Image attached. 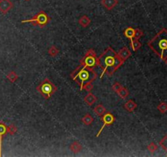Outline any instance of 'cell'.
Here are the masks:
<instances>
[{"label":"cell","mask_w":167,"mask_h":157,"mask_svg":"<svg viewBox=\"0 0 167 157\" xmlns=\"http://www.w3.org/2000/svg\"><path fill=\"white\" fill-rule=\"evenodd\" d=\"M123 61L118 57V53H116L112 47H108L105 52L97 58V65L102 69V73L100 78L105 73L108 75H112L115 71H117L121 65L123 64Z\"/></svg>","instance_id":"1"},{"label":"cell","mask_w":167,"mask_h":157,"mask_svg":"<svg viewBox=\"0 0 167 157\" xmlns=\"http://www.w3.org/2000/svg\"><path fill=\"white\" fill-rule=\"evenodd\" d=\"M156 54L165 61L167 58V30H162L148 44Z\"/></svg>","instance_id":"2"},{"label":"cell","mask_w":167,"mask_h":157,"mask_svg":"<svg viewBox=\"0 0 167 157\" xmlns=\"http://www.w3.org/2000/svg\"><path fill=\"white\" fill-rule=\"evenodd\" d=\"M97 75L92 67L80 65L71 74V78L80 85V89L82 90V87L85 84L92 83L96 78Z\"/></svg>","instance_id":"3"},{"label":"cell","mask_w":167,"mask_h":157,"mask_svg":"<svg viewBox=\"0 0 167 157\" xmlns=\"http://www.w3.org/2000/svg\"><path fill=\"white\" fill-rule=\"evenodd\" d=\"M37 90L39 92V93L44 97L45 99H48L55 93L57 88L55 84H52L48 78L43 79L38 86L37 87Z\"/></svg>","instance_id":"4"},{"label":"cell","mask_w":167,"mask_h":157,"mask_svg":"<svg viewBox=\"0 0 167 157\" xmlns=\"http://www.w3.org/2000/svg\"><path fill=\"white\" fill-rule=\"evenodd\" d=\"M50 21V17L47 15V13L41 11L37 15L29 20L21 21V23H31L33 26H38L40 27H44Z\"/></svg>","instance_id":"5"},{"label":"cell","mask_w":167,"mask_h":157,"mask_svg":"<svg viewBox=\"0 0 167 157\" xmlns=\"http://www.w3.org/2000/svg\"><path fill=\"white\" fill-rule=\"evenodd\" d=\"M81 65L87 67H93L97 65L96 54L93 49H90L87 51L86 55L81 60Z\"/></svg>","instance_id":"6"},{"label":"cell","mask_w":167,"mask_h":157,"mask_svg":"<svg viewBox=\"0 0 167 157\" xmlns=\"http://www.w3.org/2000/svg\"><path fill=\"white\" fill-rule=\"evenodd\" d=\"M114 116L111 114V113H105L104 115H102V119L101 120L104 122L103 124V125H102L101 128L99 129V131L98 132V134H96V137H99V134H101L103 129L108 125H110V124H112L113 122H114Z\"/></svg>","instance_id":"7"},{"label":"cell","mask_w":167,"mask_h":157,"mask_svg":"<svg viewBox=\"0 0 167 157\" xmlns=\"http://www.w3.org/2000/svg\"><path fill=\"white\" fill-rule=\"evenodd\" d=\"M13 8V4L10 0H0V12L5 15Z\"/></svg>","instance_id":"8"},{"label":"cell","mask_w":167,"mask_h":157,"mask_svg":"<svg viewBox=\"0 0 167 157\" xmlns=\"http://www.w3.org/2000/svg\"><path fill=\"white\" fill-rule=\"evenodd\" d=\"M118 57L120 58V59L123 61H125V60H127L128 58H130L131 55V51L129 50L127 47H123L122 49L118 52Z\"/></svg>","instance_id":"9"},{"label":"cell","mask_w":167,"mask_h":157,"mask_svg":"<svg viewBox=\"0 0 167 157\" xmlns=\"http://www.w3.org/2000/svg\"><path fill=\"white\" fill-rule=\"evenodd\" d=\"M8 134V126L3 122H0V156L2 155V143H3V137Z\"/></svg>","instance_id":"10"},{"label":"cell","mask_w":167,"mask_h":157,"mask_svg":"<svg viewBox=\"0 0 167 157\" xmlns=\"http://www.w3.org/2000/svg\"><path fill=\"white\" fill-rule=\"evenodd\" d=\"M118 3V0H101V4L107 10H112Z\"/></svg>","instance_id":"11"},{"label":"cell","mask_w":167,"mask_h":157,"mask_svg":"<svg viewBox=\"0 0 167 157\" xmlns=\"http://www.w3.org/2000/svg\"><path fill=\"white\" fill-rule=\"evenodd\" d=\"M96 97H95L94 94H92L91 92H89L86 97H84V101H85V102H86L87 105H89V106H92L95 102H96Z\"/></svg>","instance_id":"12"},{"label":"cell","mask_w":167,"mask_h":157,"mask_svg":"<svg viewBox=\"0 0 167 157\" xmlns=\"http://www.w3.org/2000/svg\"><path fill=\"white\" fill-rule=\"evenodd\" d=\"M124 107L127 111L129 112H132L135 110L136 107H137V104L135 102H134L133 100H129L127 102H125V105H124Z\"/></svg>","instance_id":"13"},{"label":"cell","mask_w":167,"mask_h":157,"mask_svg":"<svg viewBox=\"0 0 167 157\" xmlns=\"http://www.w3.org/2000/svg\"><path fill=\"white\" fill-rule=\"evenodd\" d=\"M70 149L72 150V152H74V153H77V152H79L82 149V146L81 144L79 143L78 141H73L72 142L70 145Z\"/></svg>","instance_id":"14"},{"label":"cell","mask_w":167,"mask_h":157,"mask_svg":"<svg viewBox=\"0 0 167 157\" xmlns=\"http://www.w3.org/2000/svg\"><path fill=\"white\" fill-rule=\"evenodd\" d=\"M134 34H135V29L131 27H128L124 30V35L128 39H130L131 41L134 39Z\"/></svg>","instance_id":"15"},{"label":"cell","mask_w":167,"mask_h":157,"mask_svg":"<svg viewBox=\"0 0 167 157\" xmlns=\"http://www.w3.org/2000/svg\"><path fill=\"white\" fill-rule=\"evenodd\" d=\"M78 23L80 24V26L82 27H87L91 23V20L88 18L86 16H82L81 18L78 20Z\"/></svg>","instance_id":"16"},{"label":"cell","mask_w":167,"mask_h":157,"mask_svg":"<svg viewBox=\"0 0 167 157\" xmlns=\"http://www.w3.org/2000/svg\"><path fill=\"white\" fill-rule=\"evenodd\" d=\"M94 112L97 115L102 116V115L106 112V110H105V106H103L102 105H98V106H96L94 108Z\"/></svg>","instance_id":"17"},{"label":"cell","mask_w":167,"mask_h":157,"mask_svg":"<svg viewBox=\"0 0 167 157\" xmlns=\"http://www.w3.org/2000/svg\"><path fill=\"white\" fill-rule=\"evenodd\" d=\"M93 120H94L93 117H92L91 115H89V114H86V115H84L83 117H82V123H83L84 124H86V125H90V124H92Z\"/></svg>","instance_id":"18"},{"label":"cell","mask_w":167,"mask_h":157,"mask_svg":"<svg viewBox=\"0 0 167 157\" xmlns=\"http://www.w3.org/2000/svg\"><path fill=\"white\" fill-rule=\"evenodd\" d=\"M7 78L11 82V83H15L18 78V75H16V72L14 71H11L7 75Z\"/></svg>","instance_id":"19"},{"label":"cell","mask_w":167,"mask_h":157,"mask_svg":"<svg viewBox=\"0 0 167 157\" xmlns=\"http://www.w3.org/2000/svg\"><path fill=\"white\" fill-rule=\"evenodd\" d=\"M118 95L120 96V97H122V99H125V98L129 96V91H128L125 88H123V87H122V88L118 90Z\"/></svg>","instance_id":"20"},{"label":"cell","mask_w":167,"mask_h":157,"mask_svg":"<svg viewBox=\"0 0 167 157\" xmlns=\"http://www.w3.org/2000/svg\"><path fill=\"white\" fill-rule=\"evenodd\" d=\"M131 47H132V50L135 52L141 47V44L139 42L138 39H132L131 41Z\"/></svg>","instance_id":"21"},{"label":"cell","mask_w":167,"mask_h":157,"mask_svg":"<svg viewBox=\"0 0 167 157\" xmlns=\"http://www.w3.org/2000/svg\"><path fill=\"white\" fill-rule=\"evenodd\" d=\"M58 52H59V51H58V49L55 46L51 47L49 48V50H48V53H49V55L51 57H55L58 54Z\"/></svg>","instance_id":"22"},{"label":"cell","mask_w":167,"mask_h":157,"mask_svg":"<svg viewBox=\"0 0 167 157\" xmlns=\"http://www.w3.org/2000/svg\"><path fill=\"white\" fill-rule=\"evenodd\" d=\"M157 109L161 113H165L167 111V103L165 102H162L161 104L157 106Z\"/></svg>","instance_id":"23"},{"label":"cell","mask_w":167,"mask_h":157,"mask_svg":"<svg viewBox=\"0 0 167 157\" xmlns=\"http://www.w3.org/2000/svg\"><path fill=\"white\" fill-rule=\"evenodd\" d=\"M16 131H17V128H16V127L14 124L8 126V133L10 135H14L16 133Z\"/></svg>","instance_id":"24"},{"label":"cell","mask_w":167,"mask_h":157,"mask_svg":"<svg viewBox=\"0 0 167 157\" xmlns=\"http://www.w3.org/2000/svg\"><path fill=\"white\" fill-rule=\"evenodd\" d=\"M160 146L167 153V135L165 138H163L162 141H160Z\"/></svg>","instance_id":"25"},{"label":"cell","mask_w":167,"mask_h":157,"mask_svg":"<svg viewBox=\"0 0 167 157\" xmlns=\"http://www.w3.org/2000/svg\"><path fill=\"white\" fill-rule=\"evenodd\" d=\"M144 34L143 31L139 29L135 30V34H134V39H139L142 35Z\"/></svg>","instance_id":"26"},{"label":"cell","mask_w":167,"mask_h":157,"mask_svg":"<svg viewBox=\"0 0 167 157\" xmlns=\"http://www.w3.org/2000/svg\"><path fill=\"white\" fill-rule=\"evenodd\" d=\"M157 146L156 144L154 143V142H152L148 146V150H149V152H151V153H153L155 151H157Z\"/></svg>","instance_id":"27"},{"label":"cell","mask_w":167,"mask_h":157,"mask_svg":"<svg viewBox=\"0 0 167 157\" xmlns=\"http://www.w3.org/2000/svg\"><path fill=\"white\" fill-rule=\"evenodd\" d=\"M93 89V85L92 84V83H87V84H85L82 87V89L86 90V92H91Z\"/></svg>","instance_id":"28"},{"label":"cell","mask_w":167,"mask_h":157,"mask_svg":"<svg viewBox=\"0 0 167 157\" xmlns=\"http://www.w3.org/2000/svg\"><path fill=\"white\" fill-rule=\"evenodd\" d=\"M122 87V86L119 83H115V84L112 85V90L114 92H118V90H119Z\"/></svg>","instance_id":"29"},{"label":"cell","mask_w":167,"mask_h":157,"mask_svg":"<svg viewBox=\"0 0 167 157\" xmlns=\"http://www.w3.org/2000/svg\"><path fill=\"white\" fill-rule=\"evenodd\" d=\"M165 64H166V65H167V58H166V59H165Z\"/></svg>","instance_id":"30"},{"label":"cell","mask_w":167,"mask_h":157,"mask_svg":"<svg viewBox=\"0 0 167 157\" xmlns=\"http://www.w3.org/2000/svg\"><path fill=\"white\" fill-rule=\"evenodd\" d=\"M25 1H29V0H25Z\"/></svg>","instance_id":"31"}]
</instances>
